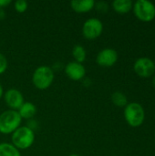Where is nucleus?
Wrapping results in <instances>:
<instances>
[{
    "mask_svg": "<svg viewBox=\"0 0 155 156\" xmlns=\"http://www.w3.org/2000/svg\"><path fill=\"white\" fill-rule=\"evenodd\" d=\"M111 101L114 105L118 107H125L128 104V100L126 95L122 91H115L111 95Z\"/></svg>",
    "mask_w": 155,
    "mask_h": 156,
    "instance_id": "nucleus-16",
    "label": "nucleus"
},
{
    "mask_svg": "<svg viewBox=\"0 0 155 156\" xmlns=\"http://www.w3.org/2000/svg\"><path fill=\"white\" fill-rule=\"evenodd\" d=\"M5 10L3 8H0V19H3L5 18Z\"/></svg>",
    "mask_w": 155,
    "mask_h": 156,
    "instance_id": "nucleus-22",
    "label": "nucleus"
},
{
    "mask_svg": "<svg viewBox=\"0 0 155 156\" xmlns=\"http://www.w3.org/2000/svg\"><path fill=\"white\" fill-rule=\"evenodd\" d=\"M154 134H155V133H154Z\"/></svg>",
    "mask_w": 155,
    "mask_h": 156,
    "instance_id": "nucleus-26",
    "label": "nucleus"
},
{
    "mask_svg": "<svg viewBox=\"0 0 155 156\" xmlns=\"http://www.w3.org/2000/svg\"><path fill=\"white\" fill-rule=\"evenodd\" d=\"M14 8L18 13H24L28 8V3L26 0H17L14 3Z\"/></svg>",
    "mask_w": 155,
    "mask_h": 156,
    "instance_id": "nucleus-17",
    "label": "nucleus"
},
{
    "mask_svg": "<svg viewBox=\"0 0 155 156\" xmlns=\"http://www.w3.org/2000/svg\"><path fill=\"white\" fill-rule=\"evenodd\" d=\"M95 3L94 0H72L70 6L76 13H87L94 8Z\"/></svg>",
    "mask_w": 155,
    "mask_h": 156,
    "instance_id": "nucleus-11",
    "label": "nucleus"
},
{
    "mask_svg": "<svg viewBox=\"0 0 155 156\" xmlns=\"http://www.w3.org/2000/svg\"><path fill=\"white\" fill-rule=\"evenodd\" d=\"M103 31V24L97 17L87 19L82 26V35L86 39L93 40L98 38Z\"/></svg>",
    "mask_w": 155,
    "mask_h": 156,
    "instance_id": "nucleus-6",
    "label": "nucleus"
},
{
    "mask_svg": "<svg viewBox=\"0 0 155 156\" xmlns=\"http://www.w3.org/2000/svg\"><path fill=\"white\" fill-rule=\"evenodd\" d=\"M69 156H79V155H78V154H70Z\"/></svg>",
    "mask_w": 155,
    "mask_h": 156,
    "instance_id": "nucleus-25",
    "label": "nucleus"
},
{
    "mask_svg": "<svg viewBox=\"0 0 155 156\" xmlns=\"http://www.w3.org/2000/svg\"><path fill=\"white\" fill-rule=\"evenodd\" d=\"M132 9L134 15L143 21L149 22L155 17V5L151 1L137 0L132 5Z\"/></svg>",
    "mask_w": 155,
    "mask_h": 156,
    "instance_id": "nucleus-5",
    "label": "nucleus"
},
{
    "mask_svg": "<svg viewBox=\"0 0 155 156\" xmlns=\"http://www.w3.org/2000/svg\"><path fill=\"white\" fill-rule=\"evenodd\" d=\"M22 119L17 111L6 110L0 114V133L12 134L21 126Z\"/></svg>",
    "mask_w": 155,
    "mask_h": 156,
    "instance_id": "nucleus-3",
    "label": "nucleus"
},
{
    "mask_svg": "<svg viewBox=\"0 0 155 156\" xmlns=\"http://www.w3.org/2000/svg\"><path fill=\"white\" fill-rule=\"evenodd\" d=\"M0 156H21V154L11 143H1Z\"/></svg>",
    "mask_w": 155,
    "mask_h": 156,
    "instance_id": "nucleus-14",
    "label": "nucleus"
},
{
    "mask_svg": "<svg viewBox=\"0 0 155 156\" xmlns=\"http://www.w3.org/2000/svg\"><path fill=\"white\" fill-rule=\"evenodd\" d=\"M133 69L141 77H150L155 72V62L148 57L139 58L133 64Z\"/></svg>",
    "mask_w": 155,
    "mask_h": 156,
    "instance_id": "nucleus-7",
    "label": "nucleus"
},
{
    "mask_svg": "<svg viewBox=\"0 0 155 156\" xmlns=\"http://www.w3.org/2000/svg\"><path fill=\"white\" fill-rule=\"evenodd\" d=\"M72 57L74 58V61L79 63H83L87 58V51L85 48L81 45H76L72 48Z\"/></svg>",
    "mask_w": 155,
    "mask_h": 156,
    "instance_id": "nucleus-15",
    "label": "nucleus"
},
{
    "mask_svg": "<svg viewBox=\"0 0 155 156\" xmlns=\"http://www.w3.org/2000/svg\"><path fill=\"white\" fill-rule=\"evenodd\" d=\"M118 60V53L114 48H106L101 49L96 58V62L99 66L103 68L112 67Z\"/></svg>",
    "mask_w": 155,
    "mask_h": 156,
    "instance_id": "nucleus-8",
    "label": "nucleus"
},
{
    "mask_svg": "<svg viewBox=\"0 0 155 156\" xmlns=\"http://www.w3.org/2000/svg\"><path fill=\"white\" fill-rule=\"evenodd\" d=\"M37 122H36V121H34L33 119H31V120H28V122H27V127L28 128H30L31 130H33V131H35V129L37 127Z\"/></svg>",
    "mask_w": 155,
    "mask_h": 156,
    "instance_id": "nucleus-20",
    "label": "nucleus"
},
{
    "mask_svg": "<svg viewBox=\"0 0 155 156\" xmlns=\"http://www.w3.org/2000/svg\"><path fill=\"white\" fill-rule=\"evenodd\" d=\"M12 3L11 0H0V8H5V6L9 5Z\"/></svg>",
    "mask_w": 155,
    "mask_h": 156,
    "instance_id": "nucleus-21",
    "label": "nucleus"
},
{
    "mask_svg": "<svg viewBox=\"0 0 155 156\" xmlns=\"http://www.w3.org/2000/svg\"><path fill=\"white\" fill-rule=\"evenodd\" d=\"M8 68V61L6 57L0 52V75L4 74Z\"/></svg>",
    "mask_w": 155,
    "mask_h": 156,
    "instance_id": "nucleus-18",
    "label": "nucleus"
},
{
    "mask_svg": "<svg viewBox=\"0 0 155 156\" xmlns=\"http://www.w3.org/2000/svg\"><path fill=\"white\" fill-rule=\"evenodd\" d=\"M111 5L116 12L120 14H124L129 12L132 8L133 3L132 0H114Z\"/></svg>",
    "mask_w": 155,
    "mask_h": 156,
    "instance_id": "nucleus-13",
    "label": "nucleus"
},
{
    "mask_svg": "<svg viewBox=\"0 0 155 156\" xmlns=\"http://www.w3.org/2000/svg\"><path fill=\"white\" fill-rule=\"evenodd\" d=\"M4 101L6 106L13 111H17L25 102L22 92L16 89H9L4 92Z\"/></svg>",
    "mask_w": 155,
    "mask_h": 156,
    "instance_id": "nucleus-9",
    "label": "nucleus"
},
{
    "mask_svg": "<svg viewBox=\"0 0 155 156\" xmlns=\"http://www.w3.org/2000/svg\"><path fill=\"white\" fill-rule=\"evenodd\" d=\"M3 96H4V89H3V86L0 84V100L1 98H3Z\"/></svg>",
    "mask_w": 155,
    "mask_h": 156,
    "instance_id": "nucleus-23",
    "label": "nucleus"
},
{
    "mask_svg": "<svg viewBox=\"0 0 155 156\" xmlns=\"http://www.w3.org/2000/svg\"><path fill=\"white\" fill-rule=\"evenodd\" d=\"M65 73L69 80L79 81L82 80L85 78L86 69L81 63L70 61L65 66Z\"/></svg>",
    "mask_w": 155,
    "mask_h": 156,
    "instance_id": "nucleus-10",
    "label": "nucleus"
},
{
    "mask_svg": "<svg viewBox=\"0 0 155 156\" xmlns=\"http://www.w3.org/2000/svg\"><path fill=\"white\" fill-rule=\"evenodd\" d=\"M94 7L98 11H100V12H106L109 9V5L105 1H100V2L95 3V6Z\"/></svg>",
    "mask_w": 155,
    "mask_h": 156,
    "instance_id": "nucleus-19",
    "label": "nucleus"
},
{
    "mask_svg": "<svg viewBox=\"0 0 155 156\" xmlns=\"http://www.w3.org/2000/svg\"><path fill=\"white\" fill-rule=\"evenodd\" d=\"M124 118L130 126H141L145 119V112L143 105L138 102L128 103L124 108Z\"/></svg>",
    "mask_w": 155,
    "mask_h": 156,
    "instance_id": "nucleus-4",
    "label": "nucleus"
},
{
    "mask_svg": "<svg viewBox=\"0 0 155 156\" xmlns=\"http://www.w3.org/2000/svg\"><path fill=\"white\" fill-rule=\"evenodd\" d=\"M37 109L36 107V105L30 101H25L21 107L17 110L18 114L20 115L21 119H25V120H31L36 114H37Z\"/></svg>",
    "mask_w": 155,
    "mask_h": 156,
    "instance_id": "nucleus-12",
    "label": "nucleus"
},
{
    "mask_svg": "<svg viewBox=\"0 0 155 156\" xmlns=\"http://www.w3.org/2000/svg\"><path fill=\"white\" fill-rule=\"evenodd\" d=\"M35 132L26 125L18 127L11 134V144L19 151L30 148L35 142Z\"/></svg>",
    "mask_w": 155,
    "mask_h": 156,
    "instance_id": "nucleus-1",
    "label": "nucleus"
},
{
    "mask_svg": "<svg viewBox=\"0 0 155 156\" xmlns=\"http://www.w3.org/2000/svg\"><path fill=\"white\" fill-rule=\"evenodd\" d=\"M54 70L49 66H39L37 67L32 75L33 85L40 90L48 89L54 81Z\"/></svg>",
    "mask_w": 155,
    "mask_h": 156,
    "instance_id": "nucleus-2",
    "label": "nucleus"
},
{
    "mask_svg": "<svg viewBox=\"0 0 155 156\" xmlns=\"http://www.w3.org/2000/svg\"><path fill=\"white\" fill-rule=\"evenodd\" d=\"M153 87L155 88V75L153 76Z\"/></svg>",
    "mask_w": 155,
    "mask_h": 156,
    "instance_id": "nucleus-24",
    "label": "nucleus"
}]
</instances>
